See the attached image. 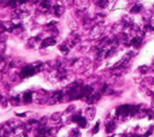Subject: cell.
<instances>
[{
	"label": "cell",
	"instance_id": "obj_18",
	"mask_svg": "<svg viewBox=\"0 0 154 137\" xmlns=\"http://www.w3.org/2000/svg\"><path fill=\"white\" fill-rule=\"evenodd\" d=\"M12 130H13L12 127H9V131H12ZM1 136L3 137L6 136V125H3V127H1Z\"/></svg>",
	"mask_w": 154,
	"mask_h": 137
},
{
	"label": "cell",
	"instance_id": "obj_20",
	"mask_svg": "<svg viewBox=\"0 0 154 137\" xmlns=\"http://www.w3.org/2000/svg\"><path fill=\"white\" fill-rule=\"evenodd\" d=\"M82 118H83V117H81V116H74L72 120H74V122H76V123H78V122H80Z\"/></svg>",
	"mask_w": 154,
	"mask_h": 137
},
{
	"label": "cell",
	"instance_id": "obj_4",
	"mask_svg": "<svg viewBox=\"0 0 154 137\" xmlns=\"http://www.w3.org/2000/svg\"><path fill=\"white\" fill-rule=\"evenodd\" d=\"M61 97H63V93H61V92H58V93L53 94V96L48 100V103H49V105H53V103H55V102L60 101V99H61Z\"/></svg>",
	"mask_w": 154,
	"mask_h": 137
},
{
	"label": "cell",
	"instance_id": "obj_10",
	"mask_svg": "<svg viewBox=\"0 0 154 137\" xmlns=\"http://www.w3.org/2000/svg\"><path fill=\"white\" fill-rule=\"evenodd\" d=\"M32 96H33V93H32V92H25V93L23 94V101H24L25 103L32 102Z\"/></svg>",
	"mask_w": 154,
	"mask_h": 137
},
{
	"label": "cell",
	"instance_id": "obj_7",
	"mask_svg": "<svg viewBox=\"0 0 154 137\" xmlns=\"http://www.w3.org/2000/svg\"><path fill=\"white\" fill-rule=\"evenodd\" d=\"M55 45V39L53 37H48V39H45L42 42H41V46L42 47H47V46H53Z\"/></svg>",
	"mask_w": 154,
	"mask_h": 137
},
{
	"label": "cell",
	"instance_id": "obj_22",
	"mask_svg": "<svg viewBox=\"0 0 154 137\" xmlns=\"http://www.w3.org/2000/svg\"><path fill=\"white\" fill-rule=\"evenodd\" d=\"M140 70H141V72H147L148 71V67L147 66H144V67L142 66V67H140Z\"/></svg>",
	"mask_w": 154,
	"mask_h": 137
},
{
	"label": "cell",
	"instance_id": "obj_9",
	"mask_svg": "<svg viewBox=\"0 0 154 137\" xmlns=\"http://www.w3.org/2000/svg\"><path fill=\"white\" fill-rule=\"evenodd\" d=\"M114 129H116V123H114V122L111 120V122H108V123L106 124V132H107V133L113 132Z\"/></svg>",
	"mask_w": 154,
	"mask_h": 137
},
{
	"label": "cell",
	"instance_id": "obj_14",
	"mask_svg": "<svg viewBox=\"0 0 154 137\" xmlns=\"http://www.w3.org/2000/svg\"><path fill=\"white\" fill-rule=\"evenodd\" d=\"M19 3H18V0H9V3H7V5L9 6H11V7H17V5H18Z\"/></svg>",
	"mask_w": 154,
	"mask_h": 137
},
{
	"label": "cell",
	"instance_id": "obj_19",
	"mask_svg": "<svg viewBox=\"0 0 154 137\" xmlns=\"http://www.w3.org/2000/svg\"><path fill=\"white\" fill-rule=\"evenodd\" d=\"M10 102H12L13 105H17V103H19V96H16V97H11L10 100H9Z\"/></svg>",
	"mask_w": 154,
	"mask_h": 137
},
{
	"label": "cell",
	"instance_id": "obj_15",
	"mask_svg": "<svg viewBox=\"0 0 154 137\" xmlns=\"http://www.w3.org/2000/svg\"><path fill=\"white\" fill-rule=\"evenodd\" d=\"M60 51L63 52V53H68L69 52V46H68V43H63L60 46Z\"/></svg>",
	"mask_w": 154,
	"mask_h": 137
},
{
	"label": "cell",
	"instance_id": "obj_3",
	"mask_svg": "<svg viewBox=\"0 0 154 137\" xmlns=\"http://www.w3.org/2000/svg\"><path fill=\"white\" fill-rule=\"evenodd\" d=\"M104 32V26L102 25H97L93 28V32H91V37L95 39V37H99Z\"/></svg>",
	"mask_w": 154,
	"mask_h": 137
},
{
	"label": "cell",
	"instance_id": "obj_21",
	"mask_svg": "<svg viewBox=\"0 0 154 137\" xmlns=\"http://www.w3.org/2000/svg\"><path fill=\"white\" fill-rule=\"evenodd\" d=\"M99 125H100V123H97V124H95V126H94V129H93V133H97V132L99 131Z\"/></svg>",
	"mask_w": 154,
	"mask_h": 137
},
{
	"label": "cell",
	"instance_id": "obj_11",
	"mask_svg": "<svg viewBox=\"0 0 154 137\" xmlns=\"http://www.w3.org/2000/svg\"><path fill=\"white\" fill-rule=\"evenodd\" d=\"M141 43H142V37L136 36V37H134V39H133V42H131V45H133V46H135V47H140V46H141Z\"/></svg>",
	"mask_w": 154,
	"mask_h": 137
},
{
	"label": "cell",
	"instance_id": "obj_17",
	"mask_svg": "<svg viewBox=\"0 0 154 137\" xmlns=\"http://www.w3.org/2000/svg\"><path fill=\"white\" fill-rule=\"evenodd\" d=\"M98 6L99 7H106L107 6V0H98Z\"/></svg>",
	"mask_w": 154,
	"mask_h": 137
},
{
	"label": "cell",
	"instance_id": "obj_6",
	"mask_svg": "<svg viewBox=\"0 0 154 137\" xmlns=\"http://www.w3.org/2000/svg\"><path fill=\"white\" fill-rule=\"evenodd\" d=\"M64 11H65V9H64V6L63 5H55L54 6V13H55V16H58V17H60L61 15L64 13Z\"/></svg>",
	"mask_w": 154,
	"mask_h": 137
},
{
	"label": "cell",
	"instance_id": "obj_1",
	"mask_svg": "<svg viewBox=\"0 0 154 137\" xmlns=\"http://www.w3.org/2000/svg\"><path fill=\"white\" fill-rule=\"evenodd\" d=\"M139 111V108L135 107V106H130V105H123L120 107L117 108V116L122 119H124L127 117H131V116H135L136 112Z\"/></svg>",
	"mask_w": 154,
	"mask_h": 137
},
{
	"label": "cell",
	"instance_id": "obj_23",
	"mask_svg": "<svg viewBox=\"0 0 154 137\" xmlns=\"http://www.w3.org/2000/svg\"><path fill=\"white\" fill-rule=\"evenodd\" d=\"M29 0H18V3H19V5H22V4H25V3H28Z\"/></svg>",
	"mask_w": 154,
	"mask_h": 137
},
{
	"label": "cell",
	"instance_id": "obj_8",
	"mask_svg": "<svg viewBox=\"0 0 154 137\" xmlns=\"http://www.w3.org/2000/svg\"><path fill=\"white\" fill-rule=\"evenodd\" d=\"M85 116H87L88 119H93L94 116H95V108H93V107H88V108L85 109Z\"/></svg>",
	"mask_w": 154,
	"mask_h": 137
},
{
	"label": "cell",
	"instance_id": "obj_13",
	"mask_svg": "<svg viewBox=\"0 0 154 137\" xmlns=\"http://www.w3.org/2000/svg\"><path fill=\"white\" fill-rule=\"evenodd\" d=\"M141 10H142V5L137 4V5H135V6L131 9V11H130V12H131V13H139Z\"/></svg>",
	"mask_w": 154,
	"mask_h": 137
},
{
	"label": "cell",
	"instance_id": "obj_5",
	"mask_svg": "<svg viewBox=\"0 0 154 137\" xmlns=\"http://www.w3.org/2000/svg\"><path fill=\"white\" fill-rule=\"evenodd\" d=\"M100 96H101V94L100 93H95V94H93V95H89V96H87V102L88 103H94V102H97V101H99L100 100Z\"/></svg>",
	"mask_w": 154,
	"mask_h": 137
},
{
	"label": "cell",
	"instance_id": "obj_12",
	"mask_svg": "<svg viewBox=\"0 0 154 137\" xmlns=\"http://www.w3.org/2000/svg\"><path fill=\"white\" fill-rule=\"evenodd\" d=\"M40 5H41V7H42V9L48 10V9H49V6H51V3H49V0H42Z\"/></svg>",
	"mask_w": 154,
	"mask_h": 137
},
{
	"label": "cell",
	"instance_id": "obj_16",
	"mask_svg": "<svg viewBox=\"0 0 154 137\" xmlns=\"http://www.w3.org/2000/svg\"><path fill=\"white\" fill-rule=\"evenodd\" d=\"M87 124H88V122H87V118H82V119L78 122V125H80L81 127H85V126H87Z\"/></svg>",
	"mask_w": 154,
	"mask_h": 137
},
{
	"label": "cell",
	"instance_id": "obj_2",
	"mask_svg": "<svg viewBox=\"0 0 154 137\" xmlns=\"http://www.w3.org/2000/svg\"><path fill=\"white\" fill-rule=\"evenodd\" d=\"M36 71H38V70H36L35 65H28V66H25V67L22 69V71H21V77L25 78V77H29V76H33Z\"/></svg>",
	"mask_w": 154,
	"mask_h": 137
}]
</instances>
